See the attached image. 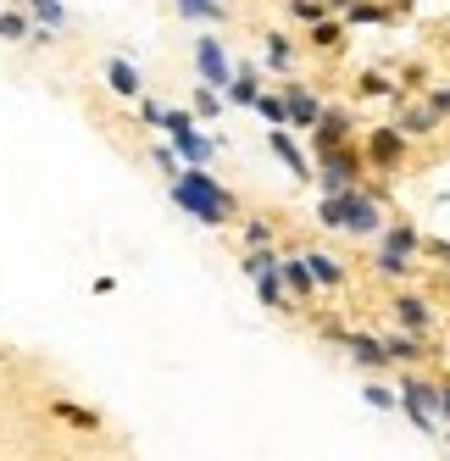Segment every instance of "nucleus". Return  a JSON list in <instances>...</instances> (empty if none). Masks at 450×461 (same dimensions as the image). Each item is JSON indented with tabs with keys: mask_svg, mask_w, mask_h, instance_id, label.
<instances>
[{
	"mask_svg": "<svg viewBox=\"0 0 450 461\" xmlns=\"http://www.w3.org/2000/svg\"><path fill=\"white\" fill-rule=\"evenodd\" d=\"M383 6H395V12L406 17V12H411V0H383Z\"/></svg>",
	"mask_w": 450,
	"mask_h": 461,
	"instance_id": "obj_38",
	"label": "nucleus"
},
{
	"mask_svg": "<svg viewBox=\"0 0 450 461\" xmlns=\"http://www.w3.org/2000/svg\"><path fill=\"white\" fill-rule=\"evenodd\" d=\"M22 12L45 28H68V6H61V0H22Z\"/></svg>",
	"mask_w": 450,
	"mask_h": 461,
	"instance_id": "obj_31",
	"label": "nucleus"
},
{
	"mask_svg": "<svg viewBox=\"0 0 450 461\" xmlns=\"http://www.w3.org/2000/svg\"><path fill=\"white\" fill-rule=\"evenodd\" d=\"M383 212H390V178H383V184L367 178V184H356V189L323 194V201H317V228L345 234V240H378Z\"/></svg>",
	"mask_w": 450,
	"mask_h": 461,
	"instance_id": "obj_1",
	"label": "nucleus"
},
{
	"mask_svg": "<svg viewBox=\"0 0 450 461\" xmlns=\"http://www.w3.org/2000/svg\"><path fill=\"white\" fill-rule=\"evenodd\" d=\"M301 45H306L311 56H323V61H345V56H350V28H345L339 17H323V23H311L306 34H301Z\"/></svg>",
	"mask_w": 450,
	"mask_h": 461,
	"instance_id": "obj_14",
	"label": "nucleus"
},
{
	"mask_svg": "<svg viewBox=\"0 0 450 461\" xmlns=\"http://www.w3.org/2000/svg\"><path fill=\"white\" fill-rule=\"evenodd\" d=\"M301 56H306L301 34H289V28H273V34H262V61H267V73H278V78H295Z\"/></svg>",
	"mask_w": 450,
	"mask_h": 461,
	"instance_id": "obj_11",
	"label": "nucleus"
},
{
	"mask_svg": "<svg viewBox=\"0 0 450 461\" xmlns=\"http://www.w3.org/2000/svg\"><path fill=\"white\" fill-rule=\"evenodd\" d=\"M167 194L195 217L201 228H234L245 217V201L229 189V184H217L206 167H184L178 178H167Z\"/></svg>",
	"mask_w": 450,
	"mask_h": 461,
	"instance_id": "obj_2",
	"label": "nucleus"
},
{
	"mask_svg": "<svg viewBox=\"0 0 450 461\" xmlns=\"http://www.w3.org/2000/svg\"><path fill=\"white\" fill-rule=\"evenodd\" d=\"M250 284H256V294H262V306H267V312H278V317H289V312H295V301H289V294H284V278H278V267L256 273Z\"/></svg>",
	"mask_w": 450,
	"mask_h": 461,
	"instance_id": "obj_26",
	"label": "nucleus"
},
{
	"mask_svg": "<svg viewBox=\"0 0 450 461\" xmlns=\"http://www.w3.org/2000/svg\"><path fill=\"white\" fill-rule=\"evenodd\" d=\"M150 161H156V167H162L167 178H178V173H184V161H178V150H173V145H150Z\"/></svg>",
	"mask_w": 450,
	"mask_h": 461,
	"instance_id": "obj_34",
	"label": "nucleus"
},
{
	"mask_svg": "<svg viewBox=\"0 0 450 461\" xmlns=\"http://www.w3.org/2000/svg\"><path fill=\"white\" fill-rule=\"evenodd\" d=\"M278 95H284L289 128H295V134H311L317 117H323V106H328V89H317V84H306V78L295 73V78H278Z\"/></svg>",
	"mask_w": 450,
	"mask_h": 461,
	"instance_id": "obj_7",
	"label": "nucleus"
},
{
	"mask_svg": "<svg viewBox=\"0 0 450 461\" xmlns=\"http://www.w3.org/2000/svg\"><path fill=\"white\" fill-rule=\"evenodd\" d=\"M339 23L350 28V34H356V28H395L400 12H395V6H383V0H356V6H345Z\"/></svg>",
	"mask_w": 450,
	"mask_h": 461,
	"instance_id": "obj_22",
	"label": "nucleus"
},
{
	"mask_svg": "<svg viewBox=\"0 0 450 461\" xmlns=\"http://www.w3.org/2000/svg\"><path fill=\"white\" fill-rule=\"evenodd\" d=\"M278 278H284V294H289L301 312H311L317 301H323V289H317V278H311V267H306V250H284V256H278Z\"/></svg>",
	"mask_w": 450,
	"mask_h": 461,
	"instance_id": "obj_9",
	"label": "nucleus"
},
{
	"mask_svg": "<svg viewBox=\"0 0 450 461\" xmlns=\"http://www.w3.org/2000/svg\"><path fill=\"white\" fill-rule=\"evenodd\" d=\"M311 167H317V189H323V194H339V189L367 184V161H362V145H356V140L317 150V156H311Z\"/></svg>",
	"mask_w": 450,
	"mask_h": 461,
	"instance_id": "obj_3",
	"label": "nucleus"
},
{
	"mask_svg": "<svg viewBox=\"0 0 450 461\" xmlns=\"http://www.w3.org/2000/svg\"><path fill=\"white\" fill-rule=\"evenodd\" d=\"M362 401H367L373 411H400V389H395V384H383V378H367Z\"/></svg>",
	"mask_w": 450,
	"mask_h": 461,
	"instance_id": "obj_29",
	"label": "nucleus"
},
{
	"mask_svg": "<svg viewBox=\"0 0 450 461\" xmlns=\"http://www.w3.org/2000/svg\"><path fill=\"white\" fill-rule=\"evenodd\" d=\"M6 356H12V350H6V345H0V361H6Z\"/></svg>",
	"mask_w": 450,
	"mask_h": 461,
	"instance_id": "obj_40",
	"label": "nucleus"
},
{
	"mask_svg": "<svg viewBox=\"0 0 450 461\" xmlns=\"http://www.w3.org/2000/svg\"><path fill=\"white\" fill-rule=\"evenodd\" d=\"M345 140H362V128H356V112H350L345 101L334 106H323V117H317V128L306 134V150L317 156V150H328V145H345Z\"/></svg>",
	"mask_w": 450,
	"mask_h": 461,
	"instance_id": "obj_8",
	"label": "nucleus"
},
{
	"mask_svg": "<svg viewBox=\"0 0 450 461\" xmlns=\"http://www.w3.org/2000/svg\"><path fill=\"white\" fill-rule=\"evenodd\" d=\"M262 89H267V84H262V68H256V61H234V78H229V89H222V101L250 112Z\"/></svg>",
	"mask_w": 450,
	"mask_h": 461,
	"instance_id": "obj_20",
	"label": "nucleus"
},
{
	"mask_svg": "<svg viewBox=\"0 0 450 461\" xmlns=\"http://www.w3.org/2000/svg\"><path fill=\"white\" fill-rule=\"evenodd\" d=\"M284 17H289V28H295V34H306L311 23L328 17V6H323V0H284Z\"/></svg>",
	"mask_w": 450,
	"mask_h": 461,
	"instance_id": "obj_27",
	"label": "nucleus"
},
{
	"mask_svg": "<svg viewBox=\"0 0 450 461\" xmlns=\"http://www.w3.org/2000/svg\"><path fill=\"white\" fill-rule=\"evenodd\" d=\"M167 145L178 150L184 167H212V156H217V140H206V134H201V122H195V128H184V134H173Z\"/></svg>",
	"mask_w": 450,
	"mask_h": 461,
	"instance_id": "obj_21",
	"label": "nucleus"
},
{
	"mask_svg": "<svg viewBox=\"0 0 450 461\" xmlns=\"http://www.w3.org/2000/svg\"><path fill=\"white\" fill-rule=\"evenodd\" d=\"M423 101H428L445 122H450V84H428V89H423Z\"/></svg>",
	"mask_w": 450,
	"mask_h": 461,
	"instance_id": "obj_36",
	"label": "nucleus"
},
{
	"mask_svg": "<svg viewBox=\"0 0 450 461\" xmlns=\"http://www.w3.org/2000/svg\"><path fill=\"white\" fill-rule=\"evenodd\" d=\"M28 34H34V17H28L22 6L0 12V40H6V45H28Z\"/></svg>",
	"mask_w": 450,
	"mask_h": 461,
	"instance_id": "obj_28",
	"label": "nucleus"
},
{
	"mask_svg": "<svg viewBox=\"0 0 450 461\" xmlns=\"http://www.w3.org/2000/svg\"><path fill=\"white\" fill-rule=\"evenodd\" d=\"M395 128H400V134H406V140L417 145V140H434L439 128H445V117H439V112H434V106L423 101V95H417V101H406V106L395 112Z\"/></svg>",
	"mask_w": 450,
	"mask_h": 461,
	"instance_id": "obj_16",
	"label": "nucleus"
},
{
	"mask_svg": "<svg viewBox=\"0 0 450 461\" xmlns=\"http://www.w3.org/2000/svg\"><path fill=\"white\" fill-rule=\"evenodd\" d=\"M439 322H450V289H445V306H439Z\"/></svg>",
	"mask_w": 450,
	"mask_h": 461,
	"instance_id": "obj_39",
	"label": "nucleus"
},
{
	"mask_svg": "<svg viewBox=\"0 0 450 461\" xmlns=\"http://www.w3.org/2000/svg\"><path fill=\"white\" fill-rule=\"evenodd\" d=\"M445 461H450V439H445Z\"/></svg>",
	"mask_w": 450,
	"mask_h": 461,
	"instance_id": "obj_41",
	"label": "nucleus"
},
{
	"mask_svg": "<svg viewBox=\"0 0 450 461\" xmlns=\"http://www.w3.org/2000/svg\"><path fill=\"white\" fill-rule=\"evenodd\" d=\"M373 278H378V284H390V289H411L417 278H423V261H417V256H395V250L373 245Z\"/></svg>",
	"mask_w": 450,
	"mask_h": 461,
	"instance_id": "obj_15",
	"label": "nucleus"
},
{
	"mask_svg": "<svg viewBox=\"0 0 450 461\" xmlns=\"http://www.w3.org/2000/svg\"><path fill=\"white\" fill-rule=\"evenodd\" d=\"M50 417L78 428V434H101V428H106V417L94 406H84V401H73V394H50Z\"/></svg>",
	"mask_w": 450,
	"mask_h": 461,
	"instance_id": "obj_19",
	"label": "nucleus"
},
{
	"mask_svg": "<svg viewBox=\"0 0 450 461\" xmlns=\"http://www.w3.org/2000/svg\"><path fill=\"white\" fill-rule=\"evenodd\" d=\"M106 84H112L117 101H140V95H145V78H140V68L128 56H112L106 61Z\"/></svg>",
	"mask_w": 450,
	"mask_h": 461,
	"instance_id": "obj_23",
	"label": "nucleus"
},
{
	"mask_svg": "<svg viewBox=\"0 0 450 461\" xmlns=\"http://www.w3.org/2000/svg\"><path fill=\"white\" fill-rule=\"evenodd\" d=\"M400 411L411 417L417 434H434L439 428V378H428L423 367H400Z\"/></svg>",
	"mask_w": 450,
	"mask_h": 461,
	"instance_id": "obj_5",
	"label": "nucleus"
},
{
	"mask_svg": "<svg viewBox=\"0 0 450 461\" xmlns=\"http://www.w3.org/2000/svg\"><path fill=\"white\" fill-rule=\"evenodd\" d=\"M306 267H311V278H317V289L323 294H334V289H345V261L334 256V250H306Z\"/></svg>",
	"mask_w": 450,
	"mask_h": 461,
	"instance_id": "obj_24",
	"label": "nucleus"
},
{
	"mask_svg": "<svg viewBox=\"0 0 450 461\" xmlns=\"http://www.w3.org/2000/svg\"><path fill=\"white\" fill-rule=\"evenodd\" d=\"M234 228H239L245 250H256V245H278V240H284V222H273L267 212H250V217H239Z\"/></svg>",
	"mask_w": 450,
	"mask_h": 461,
	"instance_id": "obj_25",
	"label": "nucleus"
},
{
	"mask_svg": "<svg viewBox=\"0 0 450 461\" xmlns=\"http://www.w3.org/2000/svg\"><path fill=\"white\" fill-rule=\"evenodd\" d=\"M222 106H229V101H222V95L217 89H195V95H189V112H195V122H212V117H222Z\"/></svg>",
	"mask_w": 450,
	"mask_h": 461,
	"instance_id": "obj_32",
	"label": "nucleus"
},
{
	"mask_svg": "<svg viewBox=\"0 0 450 461\" xmlns=\"http://www.w3.org/2000/svg\"><path fill=\"white\" fill-rule=\"evenodd\" d=\"M395 84H400L406 95H423V89L434 84V73H428V61H406V68L395 73Z\"/></svg>",
	"mask_w": 450,
	"mask_h": 461,
	"instance_id": "obj_33",
	"label": "nucleus"
},
{
	"mask_svg": "<svg viewBox=\"0 0 450 461\" xmlns=\"http://www.w3.org/2000/svg\"><path fill=\"white\" fill-rule=\"evenodd\" d=\"M195 73H201V84L206 89H229V78H234V61H229V50H222V40L217 34H201L195 40Z\"/></svg>",
	"mask_w": 450,
	"mask_h": 461,
	"instance_id": "obj_10",
	"label": "nucleus"
},
{
	"mask_svg": "<svg viewBox=\"0 0 450 461\" xmlns=\"http://www.w3.org/2000/svg\"><path fill=\"white\" fill-rule=\"evenodd\" d=\"M256 117H262L267 128H289V117H284V95L278 89H262V95H256V106H250Z\"/></svg>",
	"mask_w": 450,
	"mask_h": 461,
	"instance_id": "obj_30",
	"label": "nucleus"
},
{
	"mask_svg": "<svg viewBox=\"0 0 450 461\" xmlns=\"http://www.w3.org/2000/svg\"><path fill=\"white\" fill-rule=\"evenodd\" d=\"M362 161H367V173H378V178H395V173H406V161H411V140L400 134L395 122H378V128H362Z\"/></svg>",
	"mask_w": 450,
	"mask_h": 461,
	"instance_id": "obj_4",
	"label": "nucleus"
},
{
	"mask_svg": "<svg viewBox=\"0 0 450 461\" xmlns=\"http://www.w3.org/2000/svg\"><path fill=\"white\" fill-rule=\"evenodd\" d=\"M328 6V17H345V6H356V0H323Z\"/></svg>",
	"mask_w": 450,
	"mask_h": 461,
	"instance_id": "obj_37",
	"label": "nucleus"
},
{
	"mask_svg": "<svg viewBox=\"0 0 450 461\" xmlns=\"http://www.w3.org/2000/svg\"><path fill=\"white\" fill-rule=\"evenodd\" d=\"M378 245H383V250H395V256H417V261H423V228H417L411 217H383Z\"/></svg>",
	"mask_w": 450,
	"mask_h": 461,
	"instance_id": "obj_18",
	"label": "nucleus"
},
{
	"mask_svg": "<svg viewBox=\"0 0 450 461\" xmlns=\"http://www.w3.org/2000/svg\"><path fill=\"white\" fill-rule=\"evenodd\" d=\"M383 312H390V328H400V334H417V339H434L439 328V306L428 301V289H390V301H383Z\"/></svg>",
	"mask_w": 450,
	"mask_h": 461,
	"instance_id": "obj_6",
	"label": "nucleus"
},
{
	"mask_svg": "<svg viewBox=\"0 0 450 461\" xmlns=\"http://www.w3.org/2000/svg\"><path fill=\"white\" fill-rule=\"evenodd\" d=\"M339 350H345L350 361H356V367H362V373H373V378L395 367V361H390V356H383V339L373 334V328H356V322H350V334H345V345H339Z\"/></svg>",
	"mask_w": 450,
	"mask_h": 461,
	"instance_id": "obj_13",
	"label": "nucleus"
},
{
	"mask_svg": "<svg viewBox=\"0 0 450 461\" xmlns=\"http://www.w3.org/2000/svg\"><path fill=\"white\" fill-rule=\"evenodd\" d=\"M134 106H140V122H145V128H162V117H167V106H162V101H156V95H140V101H134Z\"/></svg>",
	"mask_w": 450,
	"mask_h": 461,
	"instance_id": "obj_35",
	"label": "nucleus"
},
{
	"mask_svg": "<svg viewBox=\"0 0 450 461\" xmlns=\"http://www.w3.org/2000/svg\"><path fill=\"white\" fill-rule=\"evenodd\" d=\"M267 150L284 161V167H289V178H295V184H317V167H311V150L295 140V134H289V128H267Z\"/></svg>",
	"mask_w": 450,
	"mask_h": 461,
	"instance_id": "obj_12",
	"label": "nucleus"
},
{
	"mask_svg": "<svg viewBox=\"0 0 450 461\" xmlns=\"http://www.w3.org/2000/svg\"><path fill=\"white\" fill-rule=\"evenodd\" d=\"M383 356L395 361V367H423V361H434V345L417 339V334H400V328H383Z\"/></svg>",
	"mask_w": 450,
	"mask_h": 461,
	"instance_id": "obj_17",
	"label": "nucleus"
}]
</instances>
